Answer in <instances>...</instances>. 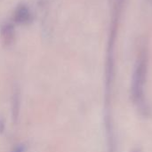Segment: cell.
<instances>
[{
	"mask_svg": "<svg viewBox=\"0 0 152 152\" xmlns=\"http://www.w3.org/2000/svg\"><path fill=\"white\" fill-rule=\"evenodd\" d=\"M145 62L144 61H141L138 64V67L136 69V71L134 73V86H133V96L134 97V100L137 103H141L142 100V87L144 84V78H145Z\"/></svg>",
	"mask_w": 152,
	"mask_h": 152,
	"instance_id": "obj_1",
	"label": "cell"
},
{
	"mask_svg": "<svg viewBox=\"0 0 152 152\" xmlns=\"http://www.w3.org/2000/svg\"><path fill=\"white\" fill-rule=\"evenodd\" d=\"M32 13L30 9L25 4H20L14 9L12 14V20L18 24H28L32 20Z\"/></svg>",
	"mask_w": 152,
	"mask_h": 152,
	"instance_id": "obj_2",
	"label": "cell"
},
{
	"mask_svg": "<svg viewBox=\"0 0 152 152\" xmlns=\"http://www.w3.org/2000/svg\"><path fill=\"white\" fill-rule=\"evenodd\" d=\"M0 33H1V38L3 43L5 45H10L11 44H12L13 40H14V27L11 22H5L1 26V29H0Z\"/></svg>",
	"mask_w": 152,
	"mask_h": 152,
	"instance_id": "obj_3",
	"label": "cell"
},
{
	"mask_svg": "<svg viewBox=\"0 0 152 152\" xmlns=\"http://www.w3.org/2000/svg\"><path fill=\"white\" fill-rule=\"evenodd\" d=\"M20 91L16 89L13 92L12 99V118L14 121L17 120L19 113H20Z\"/></svg>",
	"mask_w": 152,
	"mask_h": 152,
	"instance_id": "obj_4",
	"label": "cell"
},
{
	"mask_svg": "<svg viewBox=\"0 0 152 152\" xmlns=\"http://www.w3.org/2000/svg\"><path fill=\"white\" fill-rule=\"evenodd\" d=\"M12 152H26V147L23 144H20L18 146H16Z\"/></svg>",
	"mask_w": 152,
	"mask_h": 152,
	"instance_id": "obj_5",
	"label": "cell"
},
{
	"mask_svg": "<svg viewBox=\"0 0 152 152\" xmlns=\"http://www.w3.org/2000/svg\"><path fill=\"white\" fill-rule=\"evenodd\" d=\"M4 129V119L0 118V134L3 133Z\"/></svg>",
	"mask_w": 152,
	"mask_h": 152,
	"instance_id": "obj_6",
	"label": "cell"
}]
</instances>
